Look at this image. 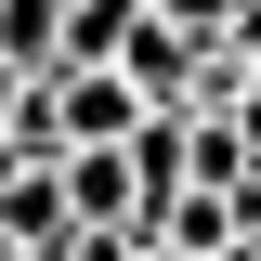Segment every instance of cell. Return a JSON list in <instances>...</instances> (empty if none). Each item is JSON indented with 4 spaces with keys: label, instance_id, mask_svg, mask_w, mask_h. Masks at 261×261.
<instances>
[{
    "label": "cell",
    "instance_id": "cell-1",
    "mask_svg": "<svg viewBox=\"0 0 261 261\" xmlns=\"http://www.w3.org/2000/svg\"><path fill=\"white\" fill-rule=\"evenodd\" d=\"M65 222H144V183H130V144H53Z\"/></svg>",
    "mask_w": 261,
    "mask_h": 261
},
{
    "label": "cell",
    "instance_id": "cell-2",
    "mask_svg": "<svg viewBox=\"0 0 261 261\" xmlns=\"http://www.w3.org/2000/svg\"><path fill=\"white\" fill-rule=\"evenodd\" d=\"M65 235V183H53V157H13L0 170V248H53Z\"/></svg>",
    "mask_w": 261,
    "mask_h": 261
}]
</instances>
